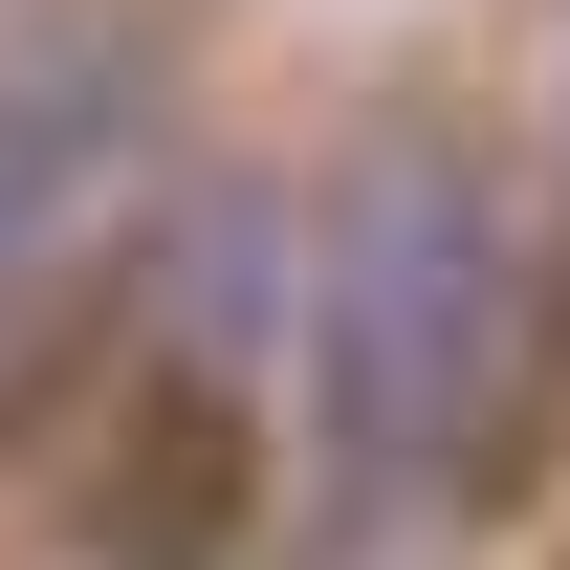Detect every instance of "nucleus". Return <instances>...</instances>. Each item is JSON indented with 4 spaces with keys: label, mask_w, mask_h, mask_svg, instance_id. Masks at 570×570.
Masks as SVG:
<instances>
[{
    "label": "nucleus",
    "mask_w": 570,
    "mask_h": 570,
    "mask_svg": "<svg viewBox=\"0 0 570 570\" xmlns=\"http://www.w3.org/2000/svg\"><path fill=\"white\" fill-rule=\"evenodd\" d=\"M527 395V219L461 132H373L307 219V461L330 527H417Z\"/></svg>",
    "instance_id": "1"
},
{
    "label": "nucleus",
    "mask_w": 570,
    "mask_h": 570,
    "mask_svg": "<svg viewBox=\"0 0 570 570\" xmlns=\"http://www.w3.org/2000/svg\"><path fill=\"white\" fill-rule=\"evenodd\" d=\"M154 22L132 0H0V352L110 264V219L154 198Z\"/></svg>",
    "instance_id": "2"
},
{
    "label": "nucleus",
    "mask_w": 570,
    "mask_h": 570,
    "mask_svg": "<svg viewBox=\"0 0 570 570\" xmlns=\"http://www.w3.org/2000/svg\"><path fill=\"white\" fill-rule=\"evenodd\" d=\"M549 110H570V0H549Z\"/></svg>",
    "instance_id": "3"
}]
</instances>
